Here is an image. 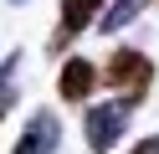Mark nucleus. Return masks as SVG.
Instances as JSON below:
<instances>
[{"mask_svg":"<svg viewBox=\"0 0 159 154\" xmlns=\"http://www.w3.org/2000/svg\"><path fill=\"white\" fill-rule=\"evenodd\" d=\"M5 5H26V0H5Z\"/></svg>","mask_w":159,"mask_h":154,"instance_id":"9","label":"nucleus"},{"mask_svg":"<svg viewBox=\"0 0 159 154\" xmlns=\"http://www.w3.org/2000/svg\"><path fill=\"white\" fill-rule=\"evenodd\" d=\"M103 82L113 92H123L128 103H139L149 87H154V62H149L139 46H118L113 57H108V67H103Z\"/></svg>","mask_w":159,"mask_h":154,"instance_id":"1","label":"nucleus"},{"mask_svg":"<svg viewBox=\"0 0 159 154\" xmlns=\"http://www.w3.org/2000/svg\"><path fill=\"white\" fill-rule=\"evenodd\" d=\"M16 98H21V46H11V57H5V92H0V103L16 108Z\"/></svg>","mask_w":159,"mask_h":154,"instance_id":"7","label":"nucleus"},{"mask_svg":"<svg viewBox=\"0 0 159 154\" xmlns=\"http://www.w3.org/2000/svg\"><path fill=\"white\" fill-rule=\"evenodd\" d=\"M57 144H62V118H57L52 108H31V118L16 133L11 154H57Z\"/></svg>","mask_w":159,"mask_h":154,"instance_id":"3","label":"nucleus"},{"mask_svg":"<svg viewBox=\"0 0 159 154\" xmlns=\"http://www.w3.org/2000/svg\"><path fill=\"white\" fill-rule=\"evenodd\" d=\"M108 5H113V0H62V21H57V31H52V51H67V41H72L77 31L98 26Z\"/></svg>","mask_w":159,"mask_h":154,"instance_id":"4","label":"nucleus"},{"mask_svg":"<svg viewBox=\"0 0 159 154\" xmlns=\"http://www.w3.org/2000/svg\"><path fill=\"white\" fill-rule=\"evenodd\" d=\"M144 5H154V0H113V5L103 10V21H98V31H123V26H134L139 16H144Z\"/></svg>","mask_w":159,"mask_h":154,"instance_id":"6","label":"nucleus"},{"mask_svg":"<svg viewBox=\"0 0 159 154\" xmlns=\"http://www.w3.org/2000/svg\"><path fill=\"white\" fill-rule=\"evenodd\" d=\"M128 154H159V133H149V139H139Z\"/></svg>","mask_w":159,"mask_h":154,"instance_id":"8","label":"nucleus"},{"mask_svg":"<svg viewBox=\"0 0 159 154\" xmlns=\"http://www.w3.org/2000/svg\"><path fill=\"white\" fill-rule=\"evenodd\" d=\"M128 118H134V103L128 98H108V103H93L87 108V118H82V133H87V149L93 154H108L118 139L128 133Z\"/></svg>","mask_w":159,"mask_h":154,"instance_id":"2","label":"nucleus"},{"mask_svg":"<svg viewBox=\"0 0 159 154\" xmlns=\"http://www.w3.org/2000/svg\"><path fill=\"white\" fill-rule=\"evenodd\" d=\"M93 87H98V67H93V62H82V57L62 62V72H57V92H62L67 103H82Z\"/></svg>","mask_w":159,"mask_h":154,"instance_id":"5","label":"nucleus"}]
</instances>
